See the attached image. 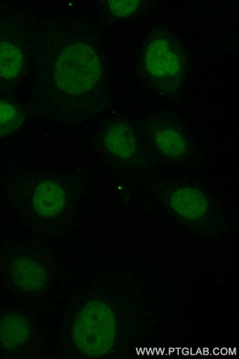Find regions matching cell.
Returning a JSON list of instances; mask_svg holds the SVG:
<instances>
[{"label":"cell","mask_w":239,"mask_h":359,"mask_svg":"<svg viewBox=\"0 0 239 359\" xmlns=\"http://www.w3.org/2000/svg\"><path fill=\"white\" fill-rule=\"evenodd\" d=\"M6 197L20 219L29 228L59 227L67 215L74 180L60 175L15 173L4 180Z\"/></svg>","instance_id":"obj_1"},{"label":"cell","mask_w":239,"mask_h":359,"mask_svg":"<svg viewBox=\"0 0 239 359\" xmlns=\"http://www.w3.org/2000/svg\"><path fill=\"white\" fill-rule=\"evenodd\" d=\"M0 271L6 286L22 297L39 294L48 280L46 255L33 243H13L0 250Z\"/></svg>","instance_id":"obj_2"},{"label":"cell","mask_w":239,"mask_h":359,"mask_svg":"<svg viewBox=\"0 0 239 359\" xmlns=\"http://www.w3.org/2000/svg\"><path fill=\"white\" fill-rule=\"evenodd\" d=\"M116 333L115 313L102 301H91L83 305L71 324L73 345L88 357H100L109 353L115 345Z\"/></svg>","instance_id":"obj_3"},{"label":"cell","mask_w":239,"mask_h":359,"mask_svg":"<svg viewBox=\"0 0 239 359\" xmlns=\"http://www.w3.org/2000/svg\"><path fill=\"white\" fill-rule=\"evenodd\" d=\"M101 70L100 60L91 45L74 42L58 56L54 70L55 81L67 95L83 96L98 84Z\"/></svg>","instance_id":"obj_4"},{"label":"cell","mask_w":239,"mask_h":359,"mask_svg":"<svg viewBox=\"0 0 239 359\" xmlns=\"http://www.w3.org/2000/svg\"><path fill=\"white\" fill-rule=\"evenodd\" d=\"M141 68L151 86L161 92H170L183 78L184 60L180 44L170 34H154L144 44Z\"/></svg>","instance_id":"obj_5"},{"label":"cell","mask_w":239,"mask_h":359,"mask_svg":"<svg viewBox=\"0 0 239 359\" xmlns=\"http://www.w3.org/2000/svg\"><path fill=\"white\" fill-rule=\"evenodd\" d=\"M99 143L104 154L121 163L133 162L138 155L136 131L126 121H112L100 131Z\"/></svg>","instance_id":"obj_6"},{"label":"cell","mask_w":239,"mask_h":359,"mask_svg":"<svg viewBox=\"0 0 239 359\" xmlns=\"http://www.w3.org/2000/svg\"><path fill=\"white\" fill-rule=\"evenodd\" d=\"M33 325L17 310L0 311V350L11 355H20L31 345Z\"/></svg>","instance_id":"obj_7"},{"label":"cell","mask_w":239,"mask_h":359,"mask_svg":"<svg viewBox=\"0 0 239 359\" xmlns=\"http://www.w3.org/2000/svg\"><path fill=\"white\" fill-rule=\"evenodd\" d=\"M169 201L173 210L184 219L202 220L208 216L209 203L198 190L190 187H178L171 191Z\"/></svg>","instance_id":"obj_8"},{"label":"cell","mask_w":239,"mask_h":359,"mask_svg":"<svg viewBox=\"0 0 239 359\" xmlns=\"http://www.w3.org/2000/svg\"><path fill=\"white\" fill-rule=\"evenodd\" d=\"M153 141L159 151L170 158L182 156L186 151V143L182 133L170 127L156 130Z\"/></svg>","instance_id":"obj_9"},{"label":"cell","mask_w":239,"mask_h":359,"mask_svg":"<svg viewBox=\"0 0 239 359\" xmlns=\"http://www.w3.org/2000/svg\"><path fill=\"white\" fill-rule=\"evenodd\" d=\"M23 66L20 50L8 42L0 43V77L13 79L20 76Z\"/></svg>","instance_id":"obj_10"},{"label":"cell","mask_w":239,"mask_h":359,"mask_svg":"<svg viewBox=\"0 0 239 359\" xmlns=\"http://www.w3.org/2000/svg\"><path fill=\"white\" fill-rule=\"evenodd\" d=\"M24 122L25 116L16 104L0 100V140L18 131Z\"/></svg>","instance_id":"obj_11"},{"label":"cell","mask_w":239,"mask_h":359,"mask_svg":"<svg viewBox=\"0 0 239 359\" xmlns=\"http://www.w3.org/2000/svg\"><path fill=\"white\" fill-rule=\"evenodd\" d=\"M138 1H111L109 8L116 17L128 16L137 10Z\"/></svg>","instance_id":"obj_12"}]
</instances>
